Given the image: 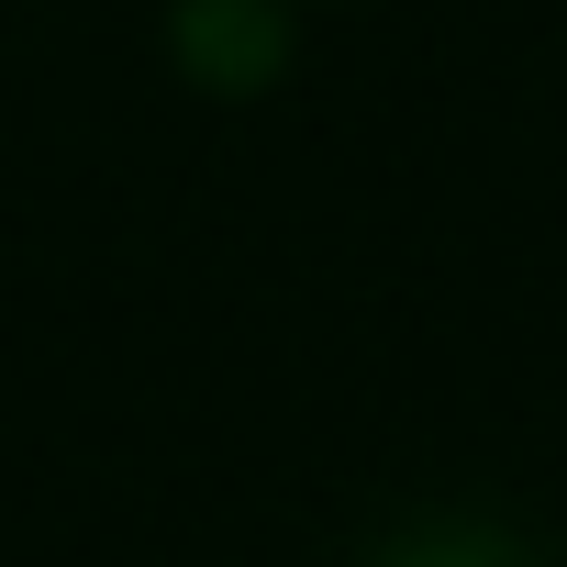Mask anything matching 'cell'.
Masks as SVG:
<instances>
[{
  "label": "cell",
  "mask_w": 567,
  "mask_h": 567,
  "mask_svg": "<svg viewBox=\"0 0 567 567\" xmlns=\"http://www.w3.org/2000/svg\"><path fill=\"white\" fill-rule=\"evenodd\" d=\"M368 567H545L501 512H423V523H401Z\"/></svg>",
  "instance_id": "cell-2"
},
{
  "label": "cell",
  "mask_w": 567,
  "mask_h": 567,
  "mask_svg": "<svg viewBox=\"0 0 567 567\" xmlns=\"http://www.w3.org/2000/svg\"><path fill=\"white\" fill-rule=\"evenodd\" d=\"M178 90L200 101H267L301 56V0H167L156 23Z\"/></svg>",
  "instance_id": "cell-1"
}]
</instances>
